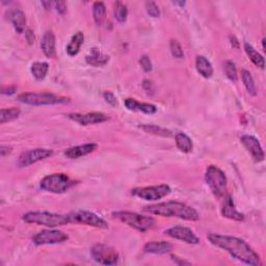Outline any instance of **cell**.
I'll use <instances>...</instances> for the list:
<instances>
[{
	"label": "cell",
	"instance_id": "1",
	"mask_svg": "<svg viewBox=\"0 0 266 266\" xmlns=\"http://www.w3.org/2000/svg\"><path fill=\"white\" fill-rule=\"evenodd\" d=\"M208 240L214 247L222 249L228 251L233 258L251 266H261V259L256 251L251 249L243 239L238 237L219 235V234H209Z\"/></svg>",
	"mask_w": 266,
	"mask_h": 266
},
{
	"label": "cell",
	"instance_id": "2",
	"mask_svg": "<svg viewBox=\"0 0 266 266\" xmlns=\"http://www.w3.org/2000/svg\"><path fill=\"white\" fill-rule=\"evenodd\" d=\"M143 211L158 215V217L178 218L189 221H196L200 219V214L195 208L181 202H174V201L146 206L143 208Z\"/></svg>",
	"mask_w": 266,
	"mask_h": 266
},
{
	"label": "cell",
	"instance_id": "3",
	"mask_svg": "<svg viewBox=\"0 0 266 266\" xmlns=\"http://www.w3.org/2000/svg\"><path fill=\"white\" fill-rule=\"evenodd\" d=\"M23 220L27 224H33L39 226H45L49 228H55L69 224V215L50 213L45 211H32L23 215Z\"/></svg>",
	"mask_w": 266,
	"mask_h": 266
},
{
	"label": "cell",
	"instance_id": "4",
	"mask_svg": "<svg viewBox=\"0 0 266 266\" xmlns=\"http://www.w3.org/2000/svg\"><path fill=\"white\" fill-rule=\"evenodd\" d=\"M112 217L114 219H119L120 221L124 222L125 225L138 230V231L142 233L147 232L150 229H152L156 224V221L153 218L145 217V215L130 212V211L113 212Z\"/></svg>",
	"mask_w": 266,
	"mask_h": 266
},
{
	"label": "cell",
	"instance_id": "5",
	"mask_svg": "<svg viewBox=\"0 0 266 266\" xmlns=\"http://www.w3.org/2000/svg\"><path fill=\"white\" fill-rule=\"evenodd\" d=\"M205 180L215 197L219 199L225 197L227 192L228 180L225 172L220 169L215 167V165H209L206 170Z\"/></svg>",
	"mask_w": 266,
	"mask_h": 266
},
{
	"label": "cell",
	"instance_id": "6",
	"mask_svg": "<svg viewBox=\"0 0 266 266\" xmlns=\"http://www.w3.org/2000/svg\"><path fill=\"white\" fill-rule=\"evenodd\" d=\"M20 102L33 106L56 105L69 102V98L56 96L49 93H24L18 96Z\"/></svg>",
	"mask_w": 266,
	"mask_h": 266
},
{
	"label": "cell",
	"instance_id": "7",
	"mask_svg": "<svg viewBox=\"0 0 266 266\" xmlns=\"http://www.w3.org/2000/svg\"><path fill=\"white\" fill-rule=\"evenodd\" d=\"M74 182L64 174H52L46 176L41 181V188L43 190H46L48 192L52 193H63L69 190Z\"/></svg>",
	"mask_w": 266,
	"mask_h": 266
},
{
	"label": "cell",
	"instance_id": "8",
	"mask_svg": "<svg viewBox=\"0 0 266 266\" xmlns=\"http://www.w3.org/2000/svg\"><path fill=\"white\" fill-rule=\"evenodd\" d=\"M172 189L168 184H160L148 188H139L132 189V195L141 200L146 201H158L169 196Z\"/></svg>",
	"mask_w": 266,
	"mask_h": 266
},
{
	"label": "cell",
	"instance_id": "9",
	"mask_svg": "<svg viewBox=\"0 0 266 266\" xmlns=\"http://www.w3.org/2000/svg\"><path fill=\"white\" fill-rule=\"evenodd\" d=\"M91 256L97 263L103 265H113L119 260L117 251L102 243H97L91 249Z\"/></svg>",
	"mask_w": 266,
	"mask_h": 266
},
{
	"label": "cell",
	"instance_id": "10",
	"mask_svg": "<svg viewBox=\"0 0 266 266\" xmlns=\"http://www.w3.org/2000/svg\"><path fill=\"white\" fill-rule=\"evenodd\" d=\"M69 215V219L71 222H78V224H83L86 226L100 228V229H107L109 225L107 222L98 217L97 214L90 212V211H84V210H79L72 212Z\"/></svg>",
	"mask_w": 266,
	"mask_h": 266
},
{
	"label": "cell",
	"instance_id": "11",
	"mask_svg": "<svg viewBox=\"0 0 266 266\" xmlns=\"http://www.w3.org/2000/svg\"><path fill=\"white\" fill-rule=\"evenodd\" d=\"M52 154H53V151L49 149L28 150L19 156L17 164L19 168H27L31 164H34L41 160L46 159V158L52 156Z\"/></svg>",
	"mask_w": 266,
	"mask_h": 266
},
{
	"label": "cell",
	"instance_id": "12",
	"mask_svg": "<svg viewBox=\"0 0 266 266\" xmlns=\"http://www.w3.org/2000/svg\"><path fill=\"white\" fill-rule=\"evenodd\" d=\"M69 239V236L59 230H43L40 233L33 236V242L37 246H45V244L63 243Z\"/></svg>",
	"mask_w": 266,
	"mask_h": 266
},
{
	"label": "cell",
	"instance_id": "13",
	"mask_svg": "<svg viewBox=\"0 0 266 266\" xmlns=\"http://www.w3.org/2000/svg\"><path fill=\"white\" fill-rule=\"evenodd\" d=\"M68 119L74 121L81 126H89L104 123L109 121V117L102 112H88V113H69Z\"/></svg>",
	"mask_w": 266,
	"mask_h": 266
},
{
	"label": "cell",
	"instance_id": "14",
	"mask_svg": "<svg viewBox=\"0 0 266 266\" xmlns=\"http://www.w3.org/2000/svg\"><path fill=\"white\" fill-rule=\"evenodd\" d=\"M168 236L172 237V238H175L178 240L184 241L188 244H198L200 243L199 237L193 233L191 229L188 227H182V226H175L168 229L167 231L164 232Z\"/></svg>",
	"mask_w": 266,
	"mask_h": 266
},
{
	"label": "cell",
	"instance_id": "15",
	"mask_svg": "<svg viewBox=\"0 0 266 266\" xmlns=\"http://www.w3.org/2000/svg\"><path fill=\"white\" fill-rule=\"evenodd\" d=\"M241 143L248 150V152L254 158L257 162H261L264 160V151L260 145L259 141L251 135H243L241 136Z\"/></svg>",
	"mask_w": 266,
	"mask_h": 266
},
{
	"label": "cell",
	"instance_id": "16",
	"mask_svg": "<svg viewBox=\"0 0 266 266\" xmlns=\"http://www.w3.org/2000/svg\"><path fill=\"white\" fill-rule=\"evenodd\" d=\"M98 148L97 143L91 142V143H84V145L80 146H75L67 149L64 151V156L70 158V159H77V158H80L83 156L89 155L94 152Z\"/></svg>",
	"mask_w": 266,
	"mask_h": 266
},
{
	"label": "cell",
	"instance_id": "17",
	"mask_svg": "<svg viewBox=\"0 0 266 266\" xmlns=\"http://www.w3.org/2000/svg\"><path fill=\"white\" fill-rule=\"evenodd\" d=\"M221 214L224 218H227L232 220H236V221L244 220V215L236 209L231 196H228L226 198L224 206L221 208Z\"/></svg>",
	"mask_w": 266,
	"mask_h": 266
},
{
	"label": "cell",
	"instance_id": "18",
	"mask_svg": "<svg viewBox=\"0 0 266 266\" xmlns=\"http://www.w3.org/2000/svg\"><path fill=\"white\" fill-rule=\"evenodd\" d=\"M172 250V243L168 241H152L148 242L143 247V250L148 254H155V255H164L171 253Z\"/></svg>",
	"mask_w": 266,
	"mask_h": 266
},
{
	"label": "cell",
	"instance_id": "19",
	"mask_svg": "<svg viewBox=\"0 0 266 266\" xmlns=\"http://www.w3.org/2000/svg\"><path fill=\"white\" fill-rule=\"evenodd\" d=\"M124 104L127 110H132V111H140L147 114H153L157 111L155 105L150 104V103H141L132 98L126 99L124 101Z\"/></svg>",
	"mask_w": 266,
	"mask_h": 266
},
{
	"label": "cell",
	"instance_id": "20",
	"mask_svg": "<svg viewBox=\"0 0 266 266\" xmlns=\"http://www.w3.org/2000/svg\"><path fill=\"white\" fill-rule=\"evenodd\" d=\"M42 51L48 59H53L55 56V35L52 31H46L41 42Z\"/></svg>",
	"mask_w": 266,
	"mask_h": 266
},
{
	"label": "cell",
	"instance_id": "21",
	"mask_svg": "<svg viewBox=\"0 0 266 266\" xmlns=\"http://www.w3.org/2000/svg\"><path fill=\"white\" fill-rule=\"evenodd\" d=\"M110 56L100 51L99 49H92L89 55H86L85 62L92 67H103L109 63Z\"/></svg>",
	"mask_w": 266,
	"mask_h": 266
},
{
	"label": "cell",
	"instance_id": "22",
	"mask_svg": "<svg viewBox=\"0 0 266 266\" xmlns=\"http://www.w3.org/2000/svg\"><path fill=\"white\" fill-rule=\"evenodd\" d=\"M9 19L12 22L14 28L18 33H22L25 30L26 17L25 14L21 10H13L9 13Z\"/></svg>",
	"mask_w": 266,
	"mask_h": 266
},
{
	"label": "cell",
	"instance_id": "23",
	"mask_svg": "<svg viewBox=\"0 0 266 266\" xmlns=\"http://www.w3.org/2000/svg\"><path fill=\"white\" fill-rule=\"evenodd\" d=\"M196 68H197V71L200 73V75H202L206 79L211 78L213 75L212 64L205 56H202V55L197 56Z\"/></svg>",
	"mask_w": 266,
	"mask_h": 266
},
{
	"label": "cell",
	"instance_id": "24",
	"mask_svg": "<svg viewBox=\"0 0 266 266\" xmlns=\"http://www.w3.org/2000/svg\"><path fill=\"white\" fill-rule=\"evenodd\" d=\"M84 42V34L81 31L76 32L72 37L69 45L67 46V53L69 56H75L80 51V48L83 45Z\"/></svg>",
	"mask_w": 266,
	"mask_h": 266
},
{
	"label": "cell",
	"instance_id": "25",
	"mask_svg": "<svg viewBox=\"0 0 266 266\" xmlns=\"http://www.w3.org/2000/svg\"><path fill=\"white\" fill-rule=\"evenodd\" d=\"M244 51H246L247 55L249 56V59L250 60V62L253 63L256 67L260 68V69H264L265 68V61L264 57L259 53L257 50L250 45L249 43H244Z\"/></svg>",
	"mask_w": 266,
	"mask_h": 266
},
{
	"label": "cell",
	"instance_id": "26",
	"mask_svg": "<svg viewBox=\"0 0 266 266\" xmlns=\"http://www.w3.org/2000/svg\"><path fill=\"white\" fill-rule=\"evenodd\" d=\"M177 148L184 153H190L193 149V143L188 135L183 132H179L175 136Z\"/></svg>",
	"mask_w": 266,
	"mask_h": 266
},
{
	"label": "cell",
	"instance_id": "27",
	"mask_svg": "<svg viewBox=\"0 0 266 266\" xmlns=\"http://www.w3.org/2000/svg\"><path fill=\"white\" fill-rule=\"evenodd\" d=\"M93 16L97 25H102L106 17V6L103 2L97 1L93 5Z\"/></svg>",
	"mask_w": 266,
	"mask_h": 266
},
{
	"label": "cell",
	"instance_id": "28",
	"mask_svg": "<svg viewBox=\"0 0 266 266\" xmlns=\"http://www.w3.org/2000/svg\"><path fill=\"white\" fill-rule=\"evenodd\" d=\"M49 70V66L47 63H41V62H37L33 63L31 64V74L33 75V77L37 79V80H43L48 73Z\"/></svg>",
	"mask_w": 266,
	"mask_h": 266
},
{
	"label": "cell",
	"instance_id": "29",
	"mask_svg": "<svg viewBox=\"0 0 266 266\" xmlns=\"http://www.w3.org/2000/svg\"><path fill=\"white\" fill-rule=\"evenodd\" d=\"M20 110L16 107H12V109H3L0 111V124L3 125L5 123H9L14 120H16L20 116Z\"/></svg>",
	"mask_w": 266,
	"mask_h": 266
},
{
	"label": "cell",
	"instance_id": "30",
	"mask_svg": "<svg viewBox=\"0 0 266 266\" xmlns=\"http://www.w3.org/2000/svg\"><path fill=\"white\" fill-rule=\"evenodd\" d=\"M241 79H242V82H243L244 86H246V89H247L249 94L255 96L257 94L256 84L254 81V78H253V76H251L250 72L247 70H242L241 71Z\"/></svg>",
	"mask_w": 266,
	"mask_h": 266
},
{
	"label": "cell",
	"instance_id": "31",
	"mask_svg": "<svg viewBox=\"0 0 266 266\" xmlns=\"http://www.w3.org/2000/svg\"><path fill=\"white\" fill-rule=\"evenodd\" d=\"M113 14H114V18H116V20L119 23H124L127 20V16H128L127 6L123 2H120V1L116 2L114 3Z\"/></svg>",
	"mask_w": 266,
	"mask_h": 266
},
{
	"label": "cell",
	"instance_id": "32",
	"mask_svg": "<svg viewBox=\"0 0 266 266\" xmlns=\"http://www.w3.org/2000/svg\"><path fill=\"white\" fill-rule=\"evenodd\" d=\"M225 73L230 80L236 82L238 75H237V68L234 62L232 61H227L225 63Z\"/></svg>",
	"mask_w": 266,
	"mask_h": 266
},
{
	"label": "cell",
	"instance_id": "33",
	"mask_svg": "<svg viewBox=\"0 0 266 266\" xmlns=\"http://www.w3.org/2000/svg\"><path fill=\"white\" fill-rule=\"evenodd\" d=\"M143 131H146L148 133H152L156 135H161V136H171V132L169 130H165L163 128H160L155 125H142L141 126Z\"/></svg>",
	"mask_w": 266,
	"mask_h": 266
},
{
	"label": "cell",
	"instance_id": "34",
	"mask_svg": "<svg viewBox=\"0 0 266 266\" xmlns=\"http://www.w3.org/2000/svg\"><path fill=\"white\" fill-rule=\"evenodd\" d=\"M170 49H171L172 55L176 57V59H183L184 57L183 49L180 45V43H179L177 40H171Z\"/></svg>",
	"mask_w": 266,
	"mask_h": 266
},
{
	"label": "cell",
	"instance_id": "35",
	"mask_svg": "<svg viewBox=\"0 0 266 266\" xmlns=\"http://www.w3.org/2000/svg\"><path fill=\"white\" fill-rule=\"evenodd\" d=\"M146 10L151 17L158 18L160 16V10H159V8H158V5L153 1L146 2Z\"/></svg>",
	"mask_w": 266,
	"mask_h": 266
},
{
	"label": "cell",
	"instance_id": "36",
	"mask_svg": "<svg viewBox=\"0 0 266 266\" xmlns=\"http://www.w3.org/2000/svg\"><path fill=\"white\" fill-rule=\"evenodd\" d=\"M140 64L142 68V70L149 73V72L152 71V62H151L150 57L148 55H142L140 59Z\"/></svg>",
	"mask_w": 266,
	"mask_h": 266
},
{
	"label": "cell",
	"instance_id": "37",
	"mask_svg": "<svg viewBox=\"0 0 266 266\" xmlns=\"http://www.w3.org/2000/svg\"><path fill=\"white\" fill-rule=\"evenodd\" d=\"M103 97H104V100L105 101L110 104L111 106H117L118 105V101H117V98L116 96H114L111 92H104V94H103Z\"/></svg>",
	"mask_w": 266,
	"mask_h": 266
},
{
	"label": "cell",
	"instance_id": "38",
	"mask_svg": "<svg viewBox=\"0 0 266 266\" xmlns=\"http://www.w3.org/2000/svg\"><path fill=\"white\" fill-rule=\"evenodd\" d=\"M53 6L55 11L61 14V15H63L67 11V4L64 1H53Z\"/></svg>",
	"mask_w": 266,
	"mask_h": 266
},
{
	"label": "cell",
	"instance_id": "39",
	"mask_svg": "<svg viewBox=\"0 0 266 266\" xmlns=\"http://www.w3.org/2000/svg\"><path fill=\"white\" fill-rule=\"evenodd\" d=\"M25 38H26V41L28 42V44L31 45L34 43V40H35V37H34V32L31 31V30H27L25 31Z\"/></svg>",
	"mask_w": 266,
	"mask_h": 266
},
{
	"label": "cell",
	"instance_id": "40",
	"mask_svg": "<svg viewBox=\"0 0 266 266\" xmlns=\"http://www.w3.org/2000/svg\"><path fill=\"white\" fill-rule=\"evenodd\" d=\"M16 93V88L15 86H6V88H3L1 91L2 95H13Z\"/></svg>",
	"mask_w": 266,
	"mask_h": 266
},
{
	"label": "cell",
	"instance_id": "41",
	"mask_svg": "<svg viewBox=\"0 0 266 266\" xmlns=\"http://www.w3.org/2000/svg\"><path fill=\"white\" fill-rule=\"evenodd\" d=\"M12 152V147L10 146H4L2 145L1 147H0V155H1V157H4L8 154H10Z\"/></svg>",
	"mask_w": 266,
	"mask_h": 266
},
{
	"label": "cell",
	"instance_id": "42",
	"mask_svg": "<svg viewBox=\"0 0 266 266\" xmlns=\"http://www.w3.org/2000/svg\"><path fill=\"white\" fill-rule=\"evenodd\" d=\"M142 86H143V89H145L146 91L150 92V91H153V83L151 82L150 80H145L142 83Z\"/></svg>",
	"mask_w": 266,
	"mask_h": 266
},
{
	"label": "cell",
	"instance_id": "43",
	"mask_svg": "<svg viewBox=\"0 0 266 266\" xmlns=\"http://www.w3.org/2000/svg\"><path fill=\"white\" fill-rule=\"evenodd\" d=\"M172 260L174 261L175 263L179 264V265H183V264H189V262H186V261H182L180 260V258L177 257V256H172Z\"/></svg>",
	"mask_w": 266,
	"mask_h": 266
},
{
	"label": "cell",
	"instance_id": "44",
	"mask_svg": "<svg viewBox=\"0 0 266 266\" xmlns=\"http://www.w3.org/2000/svg\"><path fill=\"white\" fill-rule=\"evenodd\" d=\"M230 41H231V45L233 46V48H236V49L239 48V42L237 41L235 37H230Z\"/></svg>",
	"mask_w": 266,
	"mask_h": 266
},
{
	"label": "cell",
	"instance_id": "45",
	"mask_svg": "<svg viewBox=\"0 0 266 266\" xmlns=\"http://www.w3.org/2000/svg\"><path fill=\"white\" fill-rule=\"evenodd\" d=\"M42 5L44 6L45 10H50V9L52 8L53 1H42Z\"/></svg>",
	"mask_w": 266,
	"mask_h": 266
},
{
	"label": "cell",
	"instance_id": "46",
	"mask_svg": "<svg viewBox=\"0 0 266 266\" xmlns=\"http://www.w3.org/2000/svg\"><path fill=\"white\" fill-rule=\"evenodd\" d=\"M172 4H175V5H179V6H183L186 4L185 1H172Z\"/></svg>",
	"mask_w": 266,
	"mask_h": 266
},
{
	"label": "cell",
	"instance_id": "47",
	"mask_svg": "<svg viewBox=\"0 0 266 266\" xmlns=\"http://www.w3.org/2000/svg\"><path fill=\"white\" fill-rule=\"evenodd\" d=\"M262 48H263V50L265 51V39L262 40Z\"/></svg>",
	"mask_w": 266,
	"mask_h": 266
}]
</instances>
